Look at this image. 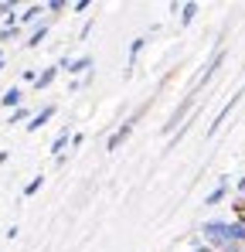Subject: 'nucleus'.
I'll return each instance as SVG.
<instances>
[{
	"label": "nucleus",
	"mask_w": 245,
	"mask_h": 252,
	"mask_svg": "<svg viewBox=\"0 0 245 252\" xmlns=\"http://www.w3.org/2000/svg\"><path fill=\"white\" fill-rule=\"evenodd\" d=\"M198 232H201V242L211 252H225V249H232V246H245V221L211 218V221H204Z\"/></svg>",
	"instance_id": "nucleus-1"
},
{
	"label": "nucleus",
	"mask_w": 245,
	"mask_h": 252,
	"mask_svg": "<svg viewBox=\"0 0 245 252\" xmlns=\"http://www.w3.org/2000/svg\"><path fill=\"white\" fill-rule=\"evenodd\" d=\"M143 109H147V106H140V109H136V113H133L129 120H122V123L116 126V129H113V136L106 140V150H120V147H122V140H129V133H133V126H136V120L143 116Z\"/></svg>",
	"instance_id": "nucleus-2"
},
{
	"label": "nucleus",
	"mask_w": 245,
	"mask_h": 252,
	"mask_svg": "<svg viewBox=\"0 0 245 252\" xmlns=\"http://www.w3.org/2000/svg\"><path fill=\"white\" fill-rule=\"evenodd\" d=\"M92 65H95V62H92V55L61 58V62H58V68H61V72H72V75H89V72H92Z\"/></svg>",
	"instance_id": "nucleus-3"
},
{
	"label": "nucleus",
	"mask_w": 245,
	"mask_h": 252,
	"mask_svg": "<svg viewBox=\"0 0 245 252\" xmlns=\"http://www.w3.org/2000/svg\"><path fill=\"white\" fill-rule=\"evenodd\" d=\"M55 113H58V106H55V102H48L44 109H38V113L31 116V123H28V133H38L41 126H48L51 120H55Z\"/></svg>",
	"instance_id": "nucleus-4"
},
{
	"label": "nucleus",
	"mask_w": 245,
	"mask_h": 252,
	"mask_svg": "<svg viewBox=\"0 0 245 252\" xmlns=\"http://www.w3.org/2000/svg\"><path fill=\"white\" fill-rule=\"evenodd\" d=\"M191 102H194V92H191V95H187V99H184V102H181V106H177V109L170 113V120L163 123V133H174V129H181V116H184V113L191 109Z\"/></svg>",
	"instance_id": "nucleus-5"
},
{
	"label": "nucleus",
	"mask_w": 245,
	"mask_h": 252,
	"mask_svg": "<svg viewBox=\"0 0 245 252\" xmlns=\"http://www.w3.org/2000/svg\"><path fill=\"white\" fill-rule=\"evenodd\" d=\"M41 14H44V3H31V7H24L21 14H17V24L24 28V24H41Z\"/></svg>",
	"instance_id": "nucleus-6"
},
{
	"label": "nucleus",
	"mask_w": 245,
	"mask_h": 252,
	"mask_svg": "<svg viewBox=\"0 0 245 252\" xmlns=\"http://www.w3.org/2000/svg\"><path fill=\"white\" fill-rule=\"evenodd\" d=\"M21 99H24L21 85H10V89L0 95V106H7V109H21Z\"/></svg>",
	"instance_id": "nucleus-7"
},
{
	"label": "nucleus",
	"mask_w": 245,
	"mask_h": 252,
	"mask_svg": "<svg viewBox=\"0 0 245 252\" xmlns=\"http://www.w3.org/2000/svg\"><path fill=\"white\" fill-rule=\"evenodd\" d=\"M239 95H242V92H239ZM239 95H235V99H232V102H225V106H221V109H218V116H214V123L208 126V136H211V133H218V126L225 123V120H228V113H232V109H235V102H239Z\"/></svg>",
	"instance_id": "nucleus-8"
},
{
	"label": "nucleus",
	"mask_w": 245,
	"mask_h": 252,
	"mask_svg": "<svg viewBox=\"0 0 245 252\" xmlns=\"http://www.w3.org/2000/svg\"><path fill=\"white\" fill-rule=\"evenodd\" d=\"M48 28H51L48 21H41V24H34V31L28 34V41H24V48H38V44L44 41V38H48Z\"/></svg>",
	"instance_id": "nucleus-9"
},
{
	"label": "nucleus",
	"mask_w": 245,
	"mask_h": 252,
	"mask_svg": "<svg viewBox=\"0 0 245 252\" xmlns=\"http://www.w3.org/2000/svg\"><path fill=\"white\" fill-rule=\"evenodd\" d=\"M221 62H225V51H214V58L208 62V68H204V75H201V79H198V85H194V92H198V89H201V85L208 82V79H211L214 72H218V65H221Z\"/></svg>",
	"instance_id": "nucleus-10"
},
{
	"label": "nucleus",
	"mask_w": 245,
	"mask_h": 252,
	"mask_svg": "<svg viewBox=\"0 0 245 252\" xmlns=\"http://www.w3.org/2000/svg\"><path fill=\"white\" fill-rule=\"evenodd\" d=\"M68 147H72V129H61V133L55 136V143H51V154H55V157H61Z\"/></svg>",
	"instance_id": "nucleus-11"
},
{
	"label": "nucleus",
	"mask_w": 245,
	"mask_h": 252,
	"mask_svg": "<svg viewBox=\"0 0 245 252\" xmlns=\"http://www.w3.org/2000/svg\"><path fill=\"white\" fill-rule=\"evenodd\" d=\"M58 72H61V68H58V65H48V68H44V72H38V82H34V89H48V85L55 82V79H58Z\"/></svg>",
	"instance_id": "nucleus-12"
},
{
	"label": "nucleus",
	"mask_w": 245,
	"mask_h": 252,
	"mask_svg": "<svg viewBox=\"0 0 245 252\" xmlns=\"http://www.w3.org/2000/svg\"><path fill=\"white\" fill-rule=\"evenodd\" d=\"M225 194H228V188H225V181H221V184L204 198V205H208V208H214V205H221V201H225Z\"/></svg>",
	"instance_id": "nucleus-13"
},
{
	"label": "nucleus",
	"mask_w": 245,
	"mask_h": 252,
	"mask_svg": "<svg viewBox=\"0 0 245 252\" xmlns=\"http://www.w3.org/2000/svg\"><path fill=\"white\" fill-rule=\"evenodd\" d=\"M143 48H147V38H136V41L129 44V68H126V75L133 72V65H136V55H140Z\"/></svg>",
	"instance_id": "nucleus-14"
},
{
	"label": "nucleus",
	"mask_w": 245,
	"mask_h": 252,
	"mask_svg": "<svg viewBox=\"0 0 245 252\" xmlns=\"http://www.w3.org/2000/svg\"><path fill=\"white\" fill-rule=\"evenodd\" d=\"M41 188H44V174H34V177L28 181V188H24V198H34Z\"/></svg>",
	"instance_id": "nucleus-15"
},
{
	"label": "nucleus",
	"mask_w": 245,
	"mask_h": 252,
	"mask_svg": "<svg viewBox=\"0 0 245 252\" xmlns=\"http://www.w3.org/2000/svg\"><path fill=\"white\" fill-rule=\"evenodd\" d=\"M177 14H181V24L187 28V24L194 21V14H198V3H181V10H177Z\"/></svg>",
	"instance_id": "nucleus-16"
},
{
	"label": "nucleus",
	"mask_w": 245,
	"mask_h": 252,
	"mask_svg": "<svg viewBox=\"0 0 245 252\" xmlns=\"http://www.w3.org/2000/svg\"><path fill=\"white\" fill-rule=\"evenodd\" d=\"M31 116H34V113H31V109H28V106H21V109H14V113H10V123H31Z\"/></svg>",
	"instance_id": "nucleus-17"
},
{
	"label": "nucleus",
	"mask_w": 245,
	"mask_h": 252,
	"mask_svg": "<svg viewBox=\"0 0 245 252\" xmlns=\"http://www.w3.org/2000/svg\"><path fill=\"white\" fill-rule=\"evenodd\" d=\"M44 10H48V14H61V10H72V3H65V0H48Z\"/></svg>",
	"instance_id": "nucleus-18"
},
{
	"label": "nucleus",
	"mask_w": 245,
	"mask_h": 252,
	"mask_svg": "<svg viewBox=\"0 0 245 252\" xmlns=\"http://www.w3.org/2000/svg\"><path fill=\"white\" fill-rule=\"evenodd\" d=\"M21 34V24H3L0 28V41H10V38H17Z\"/></svg>",
	"instance_id": "nucleus-19"
},
{
	"label": "nucleus",
	"mask_w": 245,
	"mask_h": 252,
	"mask_svg": "<svg viewBox=\"0 0 245 252\" xmlns=\"http://www.w3.org/2000/svg\"><path fill=\"white\" fill-rule=\"evenodd\" d=\"M89 7H92V3H89V0H75V3H72V10H75V14H85V10H89Z\"/></svg>",
	"instance_id": "nucleus-20"
},
{
	"label": "nucleus",
	"mask_w": 245,
	"mask_h": 252,
	"mask_svg": "<svg viewBox=\"0 0 245 252\" xmlns=\"http://www.w3.org/2000/svg\"><path fill=\"white\" fill-rule=\"evenodd\" d=\"M24 82L34 85V82H38V72H34V68H24Z\"/></svg>",
	"instance_id": "nucleus-21"
},
{
	"label": "nucleus",
	"mask_w": 245,
	"mask_h": 252,
	"mask_svg": "<svg viewBox=\"0 0 245 252\" xmlns=\"http://www.w3.org/2000/svg\"><path fill=\"white\" fill-rule=\"evenodd\" d=\"M82 143H85V136H82V133H72V150H79Z\"/></svg>",
	"instance_id": "nucleus-22"
},
{
	"label": "nucleus",
	"mask_w": 245,
	"mask_h": 252,
	"mask_svg": "<svg viewBox=\"0 0 245 252\" xmlns=\"http://www.w3.org/2000/svg\"><path fill=\"white\" fill-rule=\"evenodd\" d=\"M3 65H7V58H3V48H0V72H3Z\"/></svg>",
	"instance_id": "nucleus-23"
},
{
	"label": "nucleus",
	"mask_w": 245,
	"mask_h": 252,
	"mask_svg": "<svg viewBox=\"0 0 245 252\" xmlns=\"http://www.w3.org/2000/svg\"><path fill=\"white\" fill-rule=\"evenodd\" d=\"M191 252H211V249H208V246H198V249H191Z\"/></svg>",
	"instance_id": "nucleus-24"
}]
</instances>
